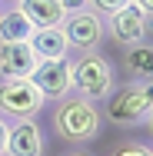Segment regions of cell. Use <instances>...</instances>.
Returning a JSON list of instances; mask_svg holds the SVG:
<instances>
[{"label":"cell","instance_id":"9","mask_svg":"<svg viewBox=\"0 0 153 156\" xmlns=\"http://www.w3.org/2000/svg\"><path fill=\"white\" fill-rule=\"evenodd\" d=\"M37 57L30 43H0V80H30Z\"/></svg>","mask_w":153,"mask_h":156},{"label":"cell","instance_id":"15","mask_svg":"<svg viewBox=\"0 0 153 156\" xmlns=\"http://www.w3.org/2000/svg\"><path fill=\"white\" fill-rule=\"evenodd\" d=\"M87 7H90L97 17H113V13H120L123 7H130V0H87Z\"/></svg>","mask_w":153,"mask_h":156},{"label":"cell","instance_id":"11","mask_svg":"<svg viewBox=\"0 0 153 156\" xmlns=\"http://www.w3.org/2000/svg\"><path fill=\"white\" fill-rule=\"evenodd\" d=\"M17 10L30 20L33 30H43V27H60L67 10H63L57 0H20Z\"/></svg>","mask_w":153,"mask_h":156},{"label":"cell","instance_id":"7","mask_svg":"<svg viewBox=\"0 0 153 156\" xmlns=\"http://www.w3.org/2000/svg\"><path fill=\"white\" fill-rule=\"evenodd\" d=\"M30 83L43 93V100H63L70 96V57L67 60H37Z\"/></svg>","mask_w":153,"mask_h":156},{"label":"cell","instance_id":"6","mask_svg":"<svg viewBox=\"0 0 153 156\" xmlns=\"http://www.w3.org/2000/svg\"><path fill=\"white\" fill-rule=\"evenodd\" d=\"M107 37L117 47H137V43H150V13L137 10V7H123L120 13L107 17Z\"/></svg>","mask_w":153,"mask_h":156},{"label":"cell","instance_id":"13","mask_svg":"<svg viewBox=\"0 0 153 156\" xmlns=\"http://www.w3.org/2000/svg\"><path fill=\"white\" fill-rule=\"evenodd\" d=\"M30 20L17 10V7H7L3 13H0V43H27L30 40Z\"/></svg>","mask_w":153,"mask_h":156},{"label":"cell","instance_id":"3","mask_svg":"<svg viewBox=\"0 0 153 156\" xmlns=\"http://www.w3.org/2000/svg\"><path fill=\"white\" fill-rule=\"evenodd\" d=\"M103 120H110L113 126L133 129V126H147L153 116V96H150V83H123L103 100Z\"/></svg>","mask_w":153,"mask_h":156},{"label":"cell","instance_id":"17","mask_svg":"<svg viewBox=\"0 0 153 156\" xmlns=\"http://www.w3.org/2000/svg\"><path fill=\"white\" fill-rule=\"evenodd\" d=\"M130 7H137V10H143V13L153 17V0H130Z\"/></svg>","mask_w":153,"mask_h":156},{"label":"cell","instance_id":"4","mask_svg":"<svg viewBox=\"0 0 153 156\" xmlns=\"http://www.w3.org/2000/svg\"><path fill=\"white\" fill-rule=\"evenodd\" d=\"M43 106L47 100L30 80H0V120H37Z\"/></svg>","mask_w":153,"mask_h":156},{"label":"cell","instance_id":"5","mask_svg":"<svg viewBox=\"0 0 153 156\" xmlns=\"http://www.w3.org/2000/svg\"><path fill=\"white\" fill-rule=\"evenodd\" d=\"M60 30H63V37H67V43H70V50H77V53L100 50V43L107 40V23H103V17L93 13L90 7L67 13L63 23H60Z\"/></svg>","mask_w":153,"mask_h":156},{"label":"cell","instance_id":"14","mask_svg":"<svg viewBox=\"0 0 153 156\" xmlns=\"http://www.w3.org/2000/svg\"><path fill=\"white\" fill-rule=\"evenodd\" d=\"M110 156H153L150 143H140V140H123V143H117L113 150H110Z\"/></svg>","mask_w":153,"mask_h":156},{"label":"cell","instance_id":"1","mask_svg":"<svg viewBox=\"0 0 153 156\" xmlns=\"http://www.w3.org/2000/svg\"><path fill=\"white\" fill-rule=\"evenodd\" d=\"M53 133L63 143L87 146L103 133V113H100L97 103L70 93L63 100H57V106H53Z\"/></svg>","mask_w":153,"mask_h":156},{"label":"cell","instance_id":"21","mask_svg":"<svg viewBox=\"0 0 153 156\" xmlns=\"http://www.w3.org/2000/svg\"><path fill=\"white\" fill-rule=\"evenodd\" d=\"M0 13H3V7H0Z\"/></svg>","mask_w":153,"mask_h":156},{"label":"cell","instance_id":"2","mask_svg":"<svg viewBox=\"0 0 153 156\" xmlns=\"http://www.w3.org/2000/svg\"><path fill=\"white\" fill-rule=\"evenodd\" d=\"M117 90V70L100 50H83L70 57V93L90 103H103Z\"/></svg>","mask_w":153,"mask_h":156},{"label":"cell","instance_id":"12","mask_svg":"<svg viewBox=\"0 0 153 156\" xmlns=\"http://www.w3.org/2000/svg\"><path fill=\"white\" fill-rule=\"evenodd\" d=\"M123 73L130 83H150L153 73V47L150 43H137V47H123Z\"/></svg>","mask_w":153,"mask_h":156},{"label":"cell","instance_id":"19","mask_svg":"<svg viewBox=\"0 0 153 156\" xmlns=\"http://www.w3.org/2000/svg\"><path fill=\"white\" fill-rule=\"evenodd\" d=\"M60 156H90L87 150H70V153H60Z\"/></svg>","mask_w":153,"mask_h":156},{"label":"cell","instance_id":"20","mask_svg":"<svg viewBox=\"0 0 153 156\" xmlns=\"http://www.w3.org/2000/svg\"><path fill=\"white\" fill-rule=\"evenodd\" d=\"M7 3H10V7H17V3H20V0H7Z\"/></svg>","mask_w":153,"mask_h":156},{"label":"cell","instance_id":"18","mask_svg":"<svg viewBox=\"0 0 153 156\" xmlns=\"http://www.w3.org/2000/svg\"><path fill=\"white\" fill-rule=\"evenodd\" d=\"M7 150V120H0V156Z\"/></svg>","mask_w":153,"mask_h":156},{"label":"cell","instance_id":"10","mask_svg":"<svg viewBox=\"0 0 153 156\" xmlns=\"http://www.w3.org/2000/svg\"><path fill=\"white\" fill-rule=\"evenodd\" d=\"M30 50L37 60H67L70 57V43L63 37L60 27H43V30H33L30 33Z\"/></svg>","mask_w":153,"mask_h":156},{"label":"cell","instance_id":"8","mask_svg":"<svg viewBox=\"0 0 153 156\" xmlns=\"http://www.w3.org/2000/svg\"><path fill=\"white\" fill-rule=\"evenodd\" d=\"M47 136L37 126V120H13L7 123V150L3 156H43Z\"/></svg>","mask_w":153,"mask_h":156},{"label":"cell","instance_id":"16","mask_svg":"<svg viewBox=\"0 0 153 156\" xmlns=\"http://www.w3.org/2000/svg\"><path fill=\"white\" fill-rule=\"evenodd\" d=\"M57 3H60L67 13H73V10H83V7H87V0H57Z\"/></svg>","mask_w":153,"mask_h":156}]
</instances>
